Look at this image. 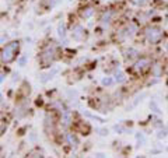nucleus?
<instances>
[{
    "instance_id": "obj_1",
    "label": "nucleus",
    "mask_w": 168,
    "mask_h": 158,
    "mask_svg": "<svg viewBox=\"0 0 168 158\" xmlns=\"http://www.w3.org/2000/svg\"><path fill=\"white\" fill-rule=\"evenodd\" d=\"M17 51H18V42L7 43V45L3 48V51H2V62H3V63H9V62H11L13 59H14Z\"/></svg>"
},
{
    "instance_id": "obj_2",
    "label": "nucleus",
    "mask_w": 168,
    "mask_h": 158,
    "mask_svg": "<svg viewBox=\"0 0 168 158\" xmlns=\"http://www.w3.org/2000/svg\"><path fill=\"white\" fill-rule=\"evenodd\" d=\"M144 34H146V38H147V41H149L150 43H157L162 38L161 30H160V28H157V27H149V28H146Z\"/></svg>"
},
{
    "instance_id": "obj_3",
    "label": "nucleus",
    "mask_w": 168,
    "mask_h": 158,
    "mask_svg": "<svg viewBox=\"0 0 168 158\" xmlns=\"http://www.w3.org/2000/svg\"><path fill=\"white\" fill-rule=\"evenodd\" d=\"M53 59H55V49L53 48H46L45 51L42 52L39 60H41V64H42L43 67H49L51 66V63L53 62Z\"/></svg>"
},
{
    "instance_id": "obj_4",
    "label": "nucleus",
    "mask_w": 168,
    "mask_h": 158,
    "mask_svg": "<svg viewBox=\"0 0 168 158\" xmlns=\"http://www.w3.org/2000/svg\"><path fill=\"white\" fill-rule=\"evenodd\" d=\"M150 64H151V62H150V59H140V60H137L136 63H134L133 66V70L136 71V73H143L144 70H147L150 67Z\"/></svg>"
},
{
    "instance_id": "obj_5",
    "label": "nucleus",
    "mask_w": 168,
    "mask_h": 158,
    "mask_svg": "<svg viewBox=\"0 0 168 158\" xmlns=\"http://www.w3.org/2000/svg\"><path fill=\"white\" fill-rule=\"evenodd\" d=\"M58 71H59L58 67H53L52 70H49L48 73H45V74H42V76H41V81H42V83H48L49 80L53 79V76H55V74H58Z\"/></svg>"
},
{
    "instance_id": "obj_6",
    "label": "nucleus",
    "mask_w": 168,
    "mask_h": 158,
    "mask_svg": "<svg viewBox=\"0 0 168 158\" xmlns=\"http://www.w3.org/2000/svg\"><path fill=\"white\" fill-rule=\"evenodd\" d=\"M83 37H84V28H83L81 25H76V27L73 28V38L80 41Z\"/></svg>"
},
{
    "instance_id": "obj_7",
    "label": "nucleus",
    "mask_w": 168,
    "mask_h": 158,
    "mask_svg": "<svg viewBox=\"0 0 168 158\" xmlns=\"http://www.w3.org/2000/svg\"><path fill=\"white\" fill-rule=\"evenodd\" d=\"M134 31H136V27H133V25H130V27L125 28L123 31H121L119 34V38H126V37H132L134 34Z\"/></svg>"
},
{
    "instance_id": "obj_8",
    "label": "nucleus",
    "mask_w": 168,
    "mask_h": 158,
    "mask_svg": "<svg viewBox=\"0 0 168 158\" xmlns=\"http://www.w3.org/2000/svg\"><path fill=\"white\" fill-rule=\"evenodd\" d=\"M58 34H59V37H60L62 39H66V25H64V22H59Z\"/></svg>"
},
{
    "instance_id": "obj_9",
    "label": "nucleus",
    "mask_w": 168,
    "mask_h": 158,
    "mask_svg": "<svg viewBox=\"0 0 168 158\" xmlns=\"http://www.w3.org/2000/svg\"><path fill=\"white\" fill-rule=\"evenodd\" d=\"M112 15H113L112 10H107V11L102 14V17H101V21H102V22H109L111 18H112Z\"/></svg>"
},
{
    "instance_id": "obj_10",
    "label": "nucleus",
    "mask_w": 168,
    "mask_h": 158,
    "mask_svg": "<svg viewBox=\"0 0 168 158\" xmlns=\"http://www.w3.org/2000/svg\"><path fill=\"white\" fill-rule=\"evenodd\" d=\"M92 14H94V9H92V7H87V9H84L81 11V17H83V18H90Z\"/></svg>"
},
{
    "instance_id": "obj_11",
    "label": "nucleus",
    "mask_w": 168,
    "mask_h": 158,
    "mask_svg": "<svg viewBox=\"0 0 168 158\" xmlns=\"http://www.w3.org/2000/svg\"><path fill=\"white\" fill-rule=\"evenodd\" d=\"M126 80V77H125V74L122 73V71H116L115 73V81L116 83H123Z\"/></svg>"
},
{
    "instance_id": "obj_12",
    "label": "nucleus",
    "mask_w": 168,
    "mask_h": 158,
    "mask_svg": "<svg viewBox=\"0 0 168 158\" xmlns=\"http://www.w3.org/2000/svg\"><path fill=\"white\" fill-rule=\"evenodd\" d=\"M150 108H151V111H153L154 113H157V115L161 113V109L158 108V105H157L156 101H151V102H150Z\"/></svg>"
},
{
    "instance_id": "obj_13",
    "label": "nucleus",
    "mask_w": 168,
    "mask_h": 158,
    "mask_svg": "<svg viewBox=\"0 0 168 158\" xmlns=\"http://www.w3.org/2000/svg\"><path fill=\"white\" fill-rule=\"evenodd\" d=\"M144 97H146V92H141L140 95H137V97L134 98V101H133V102H132L130 108H134V107H136V105H137V103L141 101V98H144Z\"/></svg>"
},
{
    "instance_id": "obj_14",
    "label": "nucleus",
    "mask_w": 168,
    "mask_h": 158,
    "mask_svg": "<svg viewBox=\"0 0 168 158\" xmlns=\"http://www.w3.org/2000/svg\"><path fill=\"white\" fill-rule=\"evenodd\" d=\"M133 4H136V6H140V7H143V6H146L147 3H149L150 0H130Z\"/></svg>"
},
{
    "instance_id": "obj_15",
    "label": "nucleus",
    "mask_w": 168,
    "mask_h": 158,
    "mask_svg": "<svg viewBox=\"0 0 168 158\" xmlns=\"http://www.w3.org/2000/svg\"><path fill=\"white\" fill-rule=\"evenodd\" d=\"M83 113H84L87 118H91V119H94V120H98V122H101V123H104V119L102 118H98V116L92 115V113H90V112H83Z\"/></svg>"
},
{
    "instance_id": "obj_16",
    "label": "nucleus",
    "mask_w": 168,
    "mask_h": 158,
    "mask_svg": "<svg viewBox=\"0 0 168 158\" xmlns=\"http://www.w3.org/2000/svg\"><path fill=\"white\" fill-rule=\"evenodd\" d=\"M136 139H137V147L139 146H141V144H143L144 143V141H146V139H144V136H143V134H141V133H137V134H136Z\"/></svg>"
},
{
    "instance_id": "obj_17",
    "label": "nucleus",
    "mask_w": 168,
    "mask_h": 158,
    "mask_svg": "<svg viewBox=\"0 0 168 158\" xmlns=\"http://www.w3.org/2000/svg\"><path fill=\"white\" fill-rule=\"evenodd\" d=\"M167 133H168L167 129H161V130H158V133H157V137H158V139H164V137H167Z\"/></svg>"
},
{
    "instance_id": "obj_18",
    "label": "nucleus",
    "mask_w": 168,
    "mask_h": 158,
    "mask_svg": "<svg viewBox=\"0 0 168 158\" xmlns=\"http://www.w3.org/2000/svg\"><path fill=\"white\" fill-rule=\"evenodd\" d=\"M126 53H128V55H126V56H128V58H133V56H136V55H137V51H136V49H128V51H126Z\"/></svg>"
},
{
    "instance_id": "obj_19",
    "label": "nucleus",
    "mask_w": 168,
    "mask_h": 158,
    "mask_svg": "<svg viewBox=\"0 0 168 158\" xmlns=\"http://www.w3.org/2000/svg\"><path fill=\"white\" fill-rule=\"evenodd\" d=\"M102 85H111L113 83V80L111 79V77H104V79H102Z\"/></svg>"
},
{
    "instance_id": "obj_20",
    "label": "nucleus",
    "mask_w": 168,
    "mask_h": 158,
    "mask_svg": "<svg viewBox=\"0 0 168 158\" xmlns=\"http://www.w3.org/2000/svg\"><path fill=\"white\" fill-rule=\"evenodd\" d=\"M67 140H69L73 146H77V139L73 136V134H67Z\"/></svg>"
},
{
    "instance_id": "obj_21",
    "label": "nucleus",
    "mask_w": 168,
    "mask_h": 158,
    "mask_svg": "<svg viewBox=\"0 0 168 158\" xmlns=\"http://www.w3.org/2000/svg\"><path fill=\"white\" fill-rule=\"evenodd\" d=\"M62 122H63V126H69V123H70V118H69V115H67V113H64Z\"/></svg>"
},
{
    "instance_id": "obj_22",
    "label": "nucleus",
    "mask_w": 168,
    "mask_h": 158,
    "mask_svg": "<svg viewBox=\"0 0 168 158\" xmlns=\"http://www.w3.org/2000/svg\"><path fill=\"white\" fill-rule=\"evenodd\" d=\"M113 130H115V132H119V133H125L126 129L123 128V126H121V125H116V126H113Z\"/></svg>"
},
{
    "instance_id": "obj_23",
    "label": "nucleus",
    "mask_w": 168,
    "mask_h": 158,
    "mask_svg": "<svg viewBox=\"0 0 168 158\" xmlns=\"http://www.w3.org/2000/svg\"><path fill=\"white\" fill-rule=\"evenodd\" d=\"M100 136H108V129H100Z\"/></svg>"
},
{
    "instance_id": "obj_24",
    "label": "nucleus",
    "mask_w": 168,
    "mask_h": 158,
    "mask_svg": "<svg viewBox=\"0 0 168 158\" xmlns=\"http://www.w3.org/2000/svg\"><path fill=\"white\" fill-rule=\"evenodd\" d=\"M25 62H27V56H23V58L18 60V64H20V66H24Z\"/></svg>"
},
{
    "instance_id": "obj_25",
    "label": "nucleus",
    "mask_w": 168,
    "mask_h": 158,
    "mask_svg": "<svg viewBox=\"0 0 168 158\" xmlns=\"http://www.w3.org/2000/svg\"><path fill=\"white\" fill-rule=\"evenodd\" d=\"M18 77H20L18 73H14V74H13V81H17V80H18Z\"/></svg>"
}]
</instances>
